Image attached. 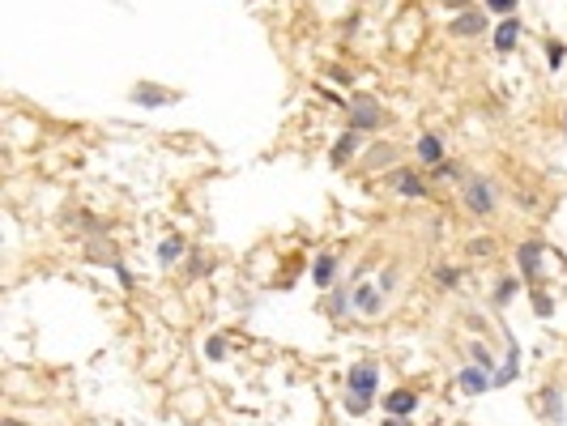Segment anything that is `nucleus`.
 Returning <instances> with one entry per match:
<instances>
[{
  "mask_svg": "<svg viewBox=\"0 0 567 426\" xmlns=\"http://www.w3.org/2000/svg\"><path fill=\"white\" fill-rule=\"evenodd\" d=\"M376 384H380V371L376 363H354L350 375H346V388H350V413H367L371 409V396H376Z\"/></svg>",
  "mask_w": 567,
  "mask_h": 426,
  "instance_id": "nucleus-1",
  "label": "nucleus"
},
{
  "mask_svg": "<svg viewBox=\"0 0 567 426\" xmlns=\"http://www.w3.org/2000/svg\"><path fill=\"white\" fill-rule=\"evenodd\" d=\"M354 145H359V133H354V128H350L346 137H337V145H333V154H328V158H333V166L350 162V158H354Z\"/></svg>",
  "mask_w": 567,
  "mask_h": 426,
  "instance_id": "nucleus-9",
  "label": "nucleus"
},
{
  "mask_svg": "<svg viewBox=\"0 0 567 426\" xmlns=\"http://www.w3.org/2000/svg\"><path fill=\"white\" fill-rule=\"evenodd\" d=\"M487 9H491V13H503V18H508V13L516 9V0H487Z\"/></svg>",
  "mask_w": 567,
  "mask_h": 426,
  "instance_id": "nucleus-17",
  "label": "nucleus"
},
{
  "mask_svg": "<svg viewBox=\"0 0 567 426\" xmlns=\"http://www.w3.org/2000/svg\"><path fill=\"white\" fill-rule=\"evenodd\" d=\"M482 30H487V18L482 13H465V18L452 22V35H461V39L465 35H482Z\"/></svg>",
  "mask_w": 567,
  "mask_h": 426,
  "instance_id": "nucleus-13",
  "label": "nucleus"
},
{
  "mask_svg": "<svg viewBox=\"0 0 567 426\" xmlns=\"http://www.w3.org/2000/svg\"><path fill=\"white\" fill-rule=\"evenodd\" d=\"M384 120H388V116L380 111L376 98H354V102H350V124H354V133H359V128H380Z\"/></svg>",
  "mask_w": 567,
  "mask_h": 426,
  "instance_id": "nucleus-2",
  "label": "nucleus"
},
{
  "mask_svg": "<svg viewBox=\"0 0 567 426\" xmlns=\"http://www.w3.org/2000/svg\"><path fill=\"white\" fill-rule=\"evenodd\" d=\"M443 5H465V0H443Z\"/></svg>",
  "mask_w": 567,
  "mask_h": 426,
  "instance_id": "nucleus-25",
  "label": "nucleus"
},
{
  "mask_svg": "<svg viewBox=\"0 0 567 426\" xmlns=\"http://www.w3.org/2000/svg\"><path fill=\"white\" fill-rule=\"evenodd\" d=\"M384 307V290H376V281H359L354 286V311L359 315H376Z\"/></svg>",
  "mask_w": 567,
  "mask_h": 426,
  "instance_id": "nucleus-4",
  "label": "nucleus"
},
{
  "mask_svg": "<svg viewBox=\"0 0 567 426\" xmlns=\"http://www.w3.org/2000/svg\"><path fill=\"white\" fill-rule=\"evenodd\" d=\"M516 39H520V26H516V18H508V22L495 30V47H499V51H512Z\"/></svg>",
  "mask_w": 567,
  "mask_h": 426,
  "instance_id": "nucleus-14",
  "label": "nucleus"
},
{
  "mask_svg": "<svg viewBox=\"0 0 567 426\" xmlns=\"http://www.w3.org/2000/svg\"><path fill=\"white\" fill-rule=\"evenodd\" d=\"M439 281L443 286H457V269H439Z\"/></svg>",
  "mask_w": 567,
  "mask_h": 426,
  "instance_id": "nucleus-21",
  "label": "nucleus"
},
{
  "mask_svg": "<svg viewBox=\"0 0 567 426\" xmlns=\"http://www.w3.org/2000/svg\"><path fill=\"white\" fill-rule=\"evenodd\" d=\"M512 294H516V281H503V286H499V294H495V298H499V303H508V298H512Z\"/></svg>",
  "mask_w": 567,
  "mask_h": 426,
  "instance_id": "nucleus-19",
  "label": "nucleus"
},
{
  "mask_svg": "<svg viewBox=\"0 0 567 426\" xmlns=\"http://www.w3.org/2000/svg\"><path fill=\"white\" fill-rule=\"evenodd\" d=\"M435 175H439V179H452V175H457V166H452V162H439Z\"/></svg>",
  "mask_w": 567,
  "mask_h": 426,
  "instance_id": "nucleus-20",
  "label": "nucleus"
},
{
  "mask_svg": "<svg viewBox=\"0 0 567 426\" xmlns=\"http://www.w3.org/2000/svg\"><path fill=\"white\" fill-rule=\"evenodd\" d=\"M384 426H410V422H401V418H388V422H384Z\"/></svg>",
  "mask_w": 567,
  "mask_h": 426,
  "instance_id": "nucleus-24",
  "label": "nucleus"
},
{
  "mask_svg": "<svg viewBox=\"0 0 567 426\" xmlns=\"http://www.w3.org/2000/svg\"><path fill=\"white\" fill-rule=\"evenodd\" d=\"M179 256H184V239H179V235H167V239H162V248H158V260H167V264H171V260H179Z\"/></svg>",
  "mask_w": 567,
  "mask_h": 426,
  "instance_id": "nucleus-15",
  "label": "nucleus"
},
{
  "mask_svg": "<svg viewBox=\"0 0 567 426\" xmlns=\"http://www.w3.org/2000/svg\"><path fill=\"white\" fill-rule=\"evenodd\" d=\"M516 260H520V269H525L529 277H537V269H542V243H525V248L516 252Z\"/></svg>",
  "mask_w": 567,
  "mask_h": 426,
  "instance_id": "nucleus-12",
  "label": "nucleus"
},
{
  "mask_svg": "<svg viewBox=\"0 0 567 426\" xmlns=\"http://www.w3.org/2000/svg\"><path fill=\"white\" fill-rule=\"evenodd\" d=\"M393 188H397L401 196H422V192H426V183H422L418 175H410V171H397V175H393Z\"/></svg>",
  "mask_w": 567,
  "mask_h": 426,
  "instance_id": "nucleus-11",
  "label": "nucleus"
},
{
  "mask_svg": "<svg viewBox=\"0 0 567 426\" xmlns=\"http://www.w3.org/2000/svg\"><path fill=\"white\" fill-rule=\"evenodd\" d=\"M533 303H537V315H550V298H546V294H537Z\"/></svg>",
  "mask_w": 567,
  "mask_h": 426,
  "instance_id": "nucleus-23",
  "label": "nucleus"
},
{
  "mask_svg": "<svg viewBox=\"0 0 567 426\" xmlns=\"http://www.w3.org/2000/svg\"><path fill=\"white\" fill-rule=\"evenodd\" d=\"M546 413H550V418H554V422H559V418H563V401H559V392H554V388H550V392H546Z\"/></svg>",
  "mask_w": 567,
  "mask_h": 426,
  "instance_id": "nucleus-16",
  "label": "nucleus"
},
{
  "mask_svg": "<svg viewBox=\"0 0 567 426\" xmlns=\"http://www.w3.org/2000/svg\"><path fill=\"white\" fill-rule=\"evenodd\" d=\"M384 409H388L393 418H405V413H414V409H418V396H414L410 388H397V392H388V396H384Z\"/></svg>",
  "mask_w": 567,
  "mask_h": 426,
  "instance_id": "nucleus-6",
  "label": "nucleus"
},
{
  "mask_svg": "<svg viewBox=\"0 0 567 426\" xmlns=\"http://www.w3.org/2000/svg\"><path fill=\"white\" fill-rule=\"evenodd\" d=\"M457 384H461L465 392H487V388H495V375H491L487 367H465Z\"/></svg>",
  "mask_w": 567,
  "mask_h": 426,
  "instance_id": "nucleus-5",
  "label": "nucleus"
},
{
  "mask_svg": "<svg viewBox=\"0 0 567 426\" xmlns=\"http://www.w3.org/2000/svg\"><path fill=\"white\" fill-rule=\"evenodd\" d=\"M550 64H554V68L563 64V47H559V43H550Z\"/></svg>",
  "mask_w": 567,
  "mask_h": 426,
  "instance_id": "nucleus-22",
  "label": "nucleus"
},
{
  "mask_svg": "<svg viewBox=\"0 0 567 426\" xmlns=\"http://www.w3.org/2000/svg\"><path fill=\"white\" fill-rule=\"evenodd\" d=\"M465 205H470L474 213H491V209H495L491 183H487V179H470V183H465Z\"/></svg>",
  "mask_w": 567,
  "mask_h": 426,
  "instance_id": "nucleus-3",
  "label": "nucleus"
},
{
  "mask_svg": "<svg viewBox=\"0 0 567 426\" xmlns=\"http://www.w3.org/2000/svg\"><path fill=\"white\" fill-rule=\"evenodd\" d=\"M205 354H209V358L217 363V358L226 354V341H222V337H209V346H205Z\"/></svg>",
  "mask_w": 567,
  "mask_h": 426,
  "instance_id": "nucleus-18",
  "label": "nucleus"
},
{
  "mask_svg": "<svg viewBox=\"0 0 567 426\" xmlns=\"http://www.w3.org/2000/svg\"><path fill=\"white\" fill-rule=\"evenodd\" d=\"M414 150H418V158H422L426 166H439V162H443V141H439L435 133H422Z\"/></svg>",
  "mask_w": 567,
  "mask_h": 426,
  "instance_id": "nucleus-7",
  "label": "nucleus"
},
{
  "mask_svg": "<svg viewBox=\"0 0 567 426\" xmlns=\"http://www.w3.org/2000/svg\"><path fill=\"white\" fill-rule=\"evenodd\" d=\"M333 273H337V260H333L328 252H320V256H316V269H311V281L328 290V286H333Z\"/></svg>",
  "mask_w": 567,
  "mask_h": 426,
  "instance_id": "nucleus-10",
  "label": "nucleus"
},
{
  "mask_svg": "<svg viewBox=\"0 0 567 426\" xmlns=\"http://www.w3.org/2000/svg\"><path fill=\"white\" fill-rule=\"evenodd\" d=\"M133 102H141V107H167V102H175V94L171 90H158V85H137L133 90Z\"/></svg>",
  "mask_w": 567,
  "mask_h": 426,
  "instance_id": "nucleus-8",
  "label": "nucleus"
}]
</instances>
